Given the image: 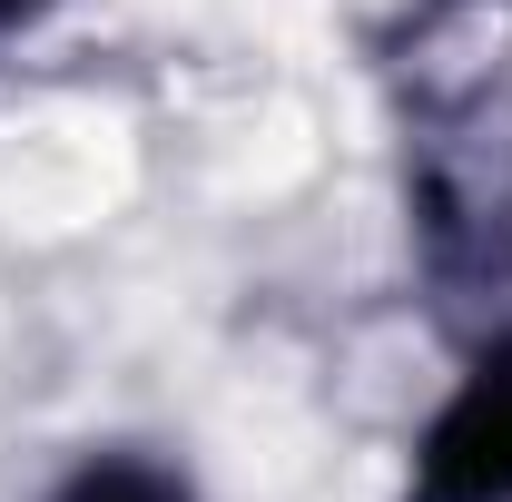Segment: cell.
<instances>
[{"label":"cell","mask_w":512,"mask_h":502,"mask_svg":"<svg viewBox=\"0 0 512 502\" xmlns=\"http://www.w3.org/2000/svg\"><path fill=\"white\" fill-rule=\"evenodd\" d=\"M30 502H197V483H188V463L158 453V443H89Z\"/></svg>","instance_id":"3"},{"label":"cell","mask_w":512,"mask_h":502,"mask_svg":"<svg viewBox=\"0 0 512 502\" xmlns=\"http://www.w3.org/2000/svg\"><path fill=\"white\" fill-rule=\"evenodd\" d=\"M60 0H0V40H20V30H40Z\"/></svg>","instance_id":"4"},{"label":"cell","mask_w":512,"mask_h":502,"mask_svg":"<svg viewBox=\"0 0 512 502\" xmlns=\"http://www.w3.org/2000/svg\"><path fill=\"white\" fill-rule=\"evenodd\" d=\"M404 207L424 237V276L444 296H512V89L473 69L463 89H414L404 109Z\"/></svg>","instance_id":"1"},{"label":"cell","mask_w":512,"mask_h":502,"mask_svg":"<svg viewBox=\"0 0 512 502\" xmlns=\"http://www.w3.org/2000/svg\"><path fill=\"white\" fill-rule=\"evenodd\" d=\"M394 502H512V315H493L404 443Z\"/></svg>","instance_id":"2"}]
</instances>
